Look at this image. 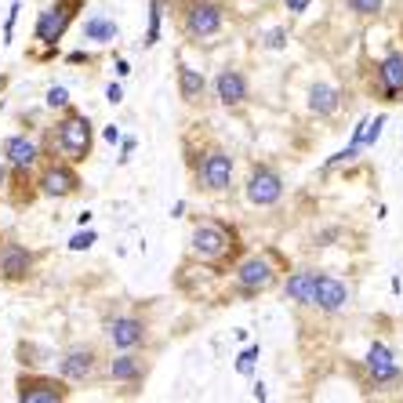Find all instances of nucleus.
<instances>
[{"mask_svg":"<svg viewBox=\"0 0 403 403\" xmlns=\"http://www.w3.org/2000/svg\"><path fill=\"white\" fill-rule=\"evenodd\" d=\"M58 371H62V378H70V381L91 378V371H95V352H91V349H73V352L62 356Z\"/></svg>","mask_w":403,"mask_h":403,"instance_id":"18","label":"nucleus"},{"mask_svg":"<svg viewBox=\"0 0 403 403\" xmlns=\"http://www.w3.org/2000/svg\"><path fill=\"white\" fill-rule=\"evenodd\" d=\"M338 110H342V91L334 88V84H312L309 88V113L312 117H320V120H327V117H334Z\"/></svg>","mask_w":403,"mask_h":403,"instance_id":"16","label":"nucleus"},{"mask_svg":"<svg viewBox=\"0 0 403 403\" xmlns=\"http://www.w3.org/2000/svg\"><path fill=\"white\" fill-rule=\"evenodd\" d=\"M105 142H110V145L120 142V131H117V127H105Z\"/></svg>","mask_w":403,"mask_h":403,"instance_id":"31","label":"nucleus"},{"mask_svg":"<svg viewBox=\"0 0 403 403\" xmlns=\"http://www.w3.org/2000/svg\"><path fill=\"white\" fill-rule=\"evenodd\" d=\"M55 150L70 164L88 160V153H91V120L84 113H66L55 124Z\"/></svg>","mask_w":403,"mask_h":403,"instance_id":"2","label":"nucleus"},{"mask_svg":"<svg viewBox=\"0 0 403 403\" xmlns=\"http://www.w3.org/2000/svg\"><path fill=\"white\" fill-rule=\"evenodd\" d=\"M200 185L207 193H225L232 185V157L225 150H207L204 160H200Z\"/></svg>","mask_w":403,"mask_h":403,"instance_id":"9","label":"nucleus"},{"mask_svg":"<svg viewBox=\"0 0 403 403\" xmlns=\"http://www.w3.org/2000/svg\"><path fill=\"white\" fill-rule=\"evenodd\" d=\"M371 91L381 102H403V48H389L374 62Z\"/></svg>","mask_w":403,"mask_h":403,"instance_id":"4","label":"nucleus"},{"mask_svg":"<svg viewBox=\"0 0 403 403\" xmlns=\"http://www.w3.org/2000/svg\"><path fill=\"white\" fill-rule=\"evenodd\" d=\"M73 8H80V0H55V4H48L40 11V18H37V40L40 44H55V40L66 33L70 18L77 15Z\"/></svg>","mask_w":403,"mask_h":403,"instance_id":"8","label":"nucleus"},{"mask_svg":"<svg viewBox=\"0 0 403 403\" xmlns=\"http://www.w3.org/2000/svg\"><path fill=\"white\" fill-rule=\"evenodd\" d=\"M70 396L66 381L55 378H22L18 381V399L22 403H62Z\"/></svg>","mask_w":403,"mask_h":403,"instance_id":"10","label":"nucleus"},{"mask_svg":"<svg viewBox=\"0 0 403 403\" xmlns=\"http://www.w3.org/2000/svg\"><path fill=\"white\" fill-rule=\"evenodd\" d=\"M364 374H367L371 389H392L403 381V367L385 342H371V349L364 356Z\"/></svg>","mask_w":403,"mask_h":403,"instance_id":"5","label":"nucleus"},{"mask_svg":"<svg viewBox=\"0 0 403 403\" xmlns=\"http://www.w3.org/2000/svg\"><path fill=\"white\" fill-rule=\"evenodd\" d=\"M29 269H33V251L18 247V244L0 247V277L4 280H26Z\"/></svg>","mask_w":403,"mask_h":403,"instance_id":"14","label":"nucleus"},{"mask_svg":"<svg viewBox=\"0 0 403 403\" xmlns=\"http://www.w3.org/2000/svg\"><path fill=\"white\" fill-rule=\"evenodd\" d=\"M309 4H312V0H284V8H287L291 15H302V11H309Z\"/></svg>","mask_w":403,"mask_h":403,"instance_id":"29","label":"nucleus"},{"mask_svg":"<svg viewBox=\"0 0 403 403\" xmlns=\"http://www.w3.org/2000/svg\"><path fill=\"white\" fill-rule=\"evenodd\" d=\"M189 251H193V258L218 265V262L232 258V251H237V232L225 229L222 222H200L193 229V237H189Z\"/></svg>","mask_w":403,"mask_h":403,"instance_id":"1","label":"nucleus"},{"mask_svg":"<svg viewBox=\"0 0 403 403\" xmlns=\"http://www.w3.org/2000/svg\"><path fill=\"white\" fill-rule=\"evenodd\" d=\"M345 4L356 18H378L381 8H385V0H345Z\"/></svg>","mask_w":403,"mask_h":403,"instance_id":"24","label":"nucleus"},{"mask_svg":"<svg viewBox=\"0 0 403 403\" xmlns=\"http://www.w3.org/2000/svg\"><path fill=\"white\" fill-rule=\"evenodd\" d=\"M110 378H113V381H138V378H142V359L131 356V352L117 356L113 364H110Z\"/></svg>","mask_w":403,"mask_h":403,"instance_id":"21","label":"nucleus"},{"mask_svg":"<svg viewBox=\"0 0 403 403\" xmlns=\"http://www.w3.org/2000/svg\"><path fill=\"white\" fill-rule=\"evenodd\" d=\"M160 18H164V0H150V29H145V48L160 40Z\"/></svg>","mask_w":403,"mask_h":403,"instance_id":"23","label":"nucleus"},{"mask_svg":"<svg viewBox=\"0 0 403 403\" xmlns=\"http://www.w3.org/2000/svg\"><path fill=\"white\" fill-rule=\"evenodd\" d=\"M316 284H320V272L298 269V272H291V277H287L284 294H287L294 305H316Z\"/></svg>","mask_w":403,"mask_h":403,"instance_id":"15","label":"nucleus"},{"mask_svg":"<svg viewBox=\"0 0 403 403\" xmlns=\"http://www.w3.org/2000/svg\"><path fill=\"white\" fill-rule=\"evenodd\" d=\"M254 359H258V345H251V349H244V352H240L237 371H240V374H251V371H254Z\"/></svg>","mask_w":403,"mask_h":403,"instance_id":"25","label":"nucleus"},{"mask_svg":"<svg viewBox=\"0 0 403 403\" xmlns=\"http://www.w3.org/2000/svg\"><path fill=\"white\" fill-rule=\"evenodd\" d=\"M105 98H110V102H113V105H117V102H120V98H124V91H120V88H117V84H110V88H105Z\"/></svg>","mask_w":403,"mask_h":403,"instance_id":"30","label":"nucleus"},{"mask_svg":"<svg viewBox=\"0 0 403 403\" xmlns=\"http://www.w3.org/2000/svg\"><path fill=\"white\" fill-rule=\"evenodd\" d=\"M0 185H4V167H0Z\"/></svg>","mask_w":403,"mask_h":403,"instance_id":"32","label":"nucleus"},{"mask_svg":"<svg viewBox=\"0 0 403 403\" xmlns=\"http://www.w3.org/2000/svg\"><path fill=\"white\" fill-rule=\"evenodd\" d=\"M237 287L240 294H262L269 287H277V269H272L269 254H251L237 265Z\"/></svg>","mask_w":403,"mask_h":403,"instance_id":"7","label":"nucleus"},{"mask_svg":"<svg viewBox=\"0 0 403 403\" xmlns=\"http://www.w3.org/2000/svg\"><path fill=\"white\" fill-rule=\"evenodd\" d=\"M95 240H98V237H95V229H84V232H77V237L70 240V251H88Z\"/></svg>","mask_w":403,"mask_h":403,"instance_id":"26","label":"nucleus"},{"mask_svg":"<svg viewBox=\"0 0 403 403\" xmlns=\"http://www.w3.org/2000/svg\"><path fill=\"white\" fill-rule=\"evenodd\" d=\"M66 102H70L66 88H48V105L51 110H66Z\"/></svg>","mask_w":403,"mask_h":403,"instance_id":"27","label":"nucleus"},{"mask_svg":"<svg viewBox=\"0 0 403 403\" xmlns=\"http://www.w3.org/2000/svg\"><path fill=\"white\" fill-rule=\"evenodd\" d=\"M4 157H8V164H11V167L26 171V167H33V164H37V145H33L29 138H22V135H15V138H8V142H4Z\"/></svg>","mask_w":403,"mask_h":403,"instance_id":"19","label":"nucleus"},{"mask_svg":"<svg viewBox=\"0 0 403 403\" xmlns=\"http://www.w3.org/2000/svg\"><path fill=\"white\" fill-rule=\"evenodd\" d=\"M244 197H247L254 207L280 204V197H284V178H280V171H272V167H265V164L251 167L247 185H244Z\"/></svg>","mask_w":403,"mask_h":403,"instance_id":"6","label":"nucleus"},{"mask_svg":"<svg viewBox=\"0 0 403 403\" xmlns=\"http://www.w3.org/2000/svg\"><path fill=\"white\" fill-rule=\"evenodd\" d=\"M117 22H113V18H88V22H84V37H88V40H98V44H110V40H117Z\"/></svg>","mask_w":403,"mask_h":403,"instance_id":"22","label":"nucleus"},{"mask_svg":"<svg viewBox=\"0 0 403 403\" xmlns=\"http://www.w3.org/2000/svg\"><path fill=\"white\" fill-rule=\"evenodd\" d=\"M215 95H218V102L225 105V110H237V105L247 102V77H244L240 70L225 66V70L215 77Z\"/></svg>","mask_w":403,"mask_h":403,"instance_id":"12","label":"nucleus"},{"mask_svg":"<svg viewBox=\"0 0 403 403\" xmlns=\"http://www.w3.org/2000/svg\"><path fill=\"white\" fill-rule=\"evenodd\" d=\"M225 22V8L222 0H185V11H182V29L189 40H207L215 37Z\"/></svg>","mask_w":403,"mask_h":403,"instance_id":"3","label":"nucleus"},{"mask_svg":"<svg viewBox=\"0 0 403 403\" xmlns=\"http://www.w3.org/2000/svg\"><path fill=\"white\" fill-rule=\"evenodd\" d=\"M349 305V284L331 277V272H320V284H316V309L334 316Z\"/></svg>","mask_w":403,"mask_h":403,"instance_id":"11","label":"nucleus"},{"mask_svg":"<svg viewBox=\"0 0 403 403\" xmlns=\"http://www.w3.org/2000/svg\"><path fill=\"white\" fill-rule=\"evenodd\" d=\"M204 88H207V80H204V73L200 70H193V66H178V95L185 98V102H200V95H204Z\"/></svg>","mask_w":403,"mask_h":403,"instance_id":"20","label":"nucleus"},{"mask_svg":"<svg viewBox=\"0 0 403 403\" xmlns=\"http://www.w3.org/2000/svg\"><path fill=\"white\" fill-rule=\"evenodd\" d=\"M105 331H110V342L117 349H135L145 338V327H142V320H135V316H117V320H110Z\"/></svg>","mask_w":403,"mask_h":403,"instance_id":"17","label":"nucleus"},{"mask_svg":"<svg viewBox=\"0 0 403 403\" xmlns=\"http://www.w3.org/2000/svg\"><path fill=\"white\" fill-rule=\"evenodd\" d=\"M77 185H80V178H77L73 167H66V164H51L48 171L40 175V193H44V197H73Z\"/></svg>","mask_w":403,"mask_h":403,"instance_id":"13","label":"nucleus"},{"mask_svg":"<svg viewBox=\"0 0 403 403\" xmlns=\"http://www.w3.org/2000/svg\"><path fill=\"white\" fill-rule=\"evenodd\" d=\"M284 44H287V29H272V33H269V40H265V48H272V51L284 48Z\"/></svg>","mask_w":403,"mask_h":403,"instance_id":"28","label":"nucleus"}]
</instances>
